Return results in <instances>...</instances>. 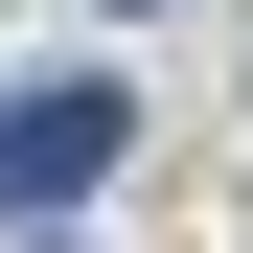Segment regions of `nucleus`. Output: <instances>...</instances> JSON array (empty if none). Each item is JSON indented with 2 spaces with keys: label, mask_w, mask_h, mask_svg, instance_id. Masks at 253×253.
<instances>
[{
  "label": "nucleus",
  "mask_w": 253,
  "mask_h": 253,
  "mask_svg": "<svg viewBox=\"0 0 253 253\" xmlns=\"http://www.w3.org/2000/svg\"><path fill=\"white\" fill-rule=\"evenodd\" d=\"M115 23H161V0H115Z\"/></svg>",
  "instance_id": "f03ea898"
},
{
  "label": "nucleus",
  "mask_w": 253,
  "mask_h": 253,
  "mask_svg": "<svg viewBox=\"0 0 253 253\" xmlns=\"http://www.w3.org/2000/svg\"><path fill=\"white\" fill-rule=\"evenodd\" d=\"M115 138H138V92L115 69H46V92H0V207H92Z\"/></svg>",
  "instance_id": "f257e3e1"
}]
</instances>
